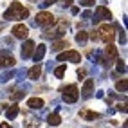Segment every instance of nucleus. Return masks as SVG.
Wrapping results in <instances>:
<instances>
[{
  "label": "nucleus",
  "mask_w": 128,
  "mask_h": 128,
  "mask_svg": "<svg viewBox=\"0 0 128 128\" xmlns=\"http://www.w3.org/2000/svg\"><path fill=\"white\" fill-rule=\"evenodd\" d=\"M25 16H29V9L24 7L20 2H13L9 6V9L4 13V18L6 20H22Z\"/></svg>",
  "instance_id": "nucleus-1"
},
{
  "label": "nucleus",
  "mask_w": 128,
  "mask_h": 128,
  "mask_svg": "<svg viewBox=\"0 0 128 128\" xmlns=\"http://www.w3.org/2000/svg\"><path fill=\"white\" fill-rule=\"evenodd\" d=\"M96 32H98V40H103L105 44H112L114 38H116V29H114V25H108V24L99 25V29H98Z\"/></svg>",
  "instance_id": "nucleus-2"
},
{
  "label": "nucleus",
  "mask_w": 128,
  "mask_h": 128,
  "mask_svg": "<svg viewBox=\"0 0 128 128\" xmlns=\"http://www.w3.org/2000/svg\"><path fill=\"white\" fill-rule=\"evenodd\" d=\"M80 98V90L76 85H69V87L63 88V101L65 103H76Z\"/></svg>",
  "instance_id": "nucleus-3"
},
{
  "label": "nucleus",
  "mask_w": 128,
  "mask_h": 128,
  "mask_svg": "<svg viewBox=\"0 0 128 128\" xmlns=\"http://www.w3.org/2000/svg\"><path fill=\"white\" fill-rule=\"evenodd\" d=\"M36 24L42 25V27H52V25L56 24V20H54V16L50 14V13L42 11V13L36 14Z\"/></svg>",
  "instance_id": "nucleus-4"
},
{
  "label": "nucleus",
  "mask_w": 128,
  "mask_h": 128,
  "mask_svg": "<svg viewBox=\"0 0 128 128\" xmlns=\"http://www.w3.org/2000/svg\"><path fill=\"white\" fill-rule=\"evenodd\" d=\"M72 62V63H80L81 62V54L78 50H65V52L58 54V62Z\"/></svg>",
  "instance_id": "nucleus-5"
},
{
  "label": "nucleus",
  "mask_w": 128,
  "mask_h": 128,
  "mask_svg": "<svg viewBox=\"0 0 128 128\" xmlns=\"http://www.w3.org/2000/svg\"><path fill=\"white\" fill-rule=\"evenodd\" d=\"M13 34H14L16 38H20V40L27 38V34H29V29H27V25H24V24H16L14 27H13Z\"/></svg>",
  "instance_id": "nucleus-6"
},
{
  "label": "nucleus",
  "mask_w": 128,
  "mask_h": 128,
  "mask_svg": "<svg viewBox=\"0 0 128 128\" xmlns=\"http://www.w3.org/2000/svg\"><path fill=\"white\" fill-rule=\"evenodd\" d=\"M105 56H106V63H108V67H110L114 60H117V49H116L112 44H108L106 49H105Z\"/></svg>",
  "instance_id": "nucleus-7"
},
{
  "label": "nucleus",
  "mask_w": 128,
  "mask_h": 128,
  "mask_svg": "<svg viewBox=\"0 0 128 128\" xmlns=\"http://www.w3.org/2000/svg\"><path fill=\"white\" fill-rule=\"evenodd\" d=\"M92 90H94V80H87V81L83 83V88H81L83 98H90Z\"/></svg>",
  "instance_id": "nucleus-8"
},
{
  "label": "nucleus",
  "mask_w": 128,
  "mask_h": 128,
  "mask_svg": "<svg viewBox=\"0 0 128 128\" xmlns=\"http://www.w3.org/2000/svg\"><path fill=\"white\" fill-rule=\"evenodd\" d=\"M27 106L32 108V110H40V108H44V99L42 98H31L27 101Z\"/></svg>",
  "instance_id": "nucleus-9"
},
{
  "label": "nucleus",
  "mask_w": 128,
  "mask_h": 128,
  "mask_svg": "<svg viewBox=\"0 0 128 128\" xmlns=\"http://www.w3.org/2000/svg\"><path fill=\"white\" fill-rule=\"evenodd\" d=\"M32 49H34V42L27 40V42L24 44V47H22V56H24V58H29V56L32 54Z\"/></svg>",
  "instance_id": "nucleus-10"
},
{
  "label": "nucleus",
  "mask_w": 128,
  "mask_h": 128,
  "mask_svg": "<svg viewBox=\"0 0 128 128\" xmlns=\"http://www.w3.org/2000/svg\"><path fill=\"white\" fill-rule=\"evenodd\" d=\"M40 74H42V65L40 63H36L34 67H31V69H29V80H38L40 78Z\"/></svg>",
  "instance_id": "nucleus-11"
},
{
  "label": "nucleus",
  "mask_w": 128,
  "mask_h": 128,
  "mask_svg": "<svg viewBox=\"0 0 128 128\" xmlns=\"http://www.w3.org/2000/svg\"><path fill=\"white\" fill-rule=\"evenodd\" d=\"M96 13H98L99 18H103V20H110V18H112V13H110V11L106 9V7H103V6H98Z\"/></svg>",
  "instance_id": "nucleus-12"
},
{
  "label": "nucleus",
  "mask_w": 128,
  "mask_h": 128,
  "mask_svg": "<svg viewBox=\"0 0 128 128\" xmlns=\"http://www.w3.org/2000/svg\"><path fill=\"white\" fill-rule=\"evenodd\" d=\"M14 65V58L7 56V54H0V67H13Z\"/></svg>",
  "instance_id": "nucleus-13"
},
{
  "label": "nucleus",
  "mask_w": 128,
  "mask_h": 128,
  "mask_svg": "<svg viewBox=\"0 0 128 128\" xmlns=\"http://www.w3.org/2000/svg\"><path fill=\"white\" fill-rule=\"evenodd\" d=\"M80 116H81L83 119H88V121H94V119H99V114H98V112H90V110H87V108H83L81 112H80Z\"/></svg>",
  "instance_id": "nucleus-14"
},
{
  "label": "nucleus",
  "mask_w": 128,
  "mask_h": 128,
  "mask_svg": "<svg viewBox=\"0 0 128 128\" xmlns=\"http://www.w3.org/2000/svg\"><path fill=\"white\" fill-rule=\"evenodd\" d=\"M18 112H20V106L18 105H11V106H7V117L9 119H14L16 116H18Z\"/></svg>",
  "instance_id": "nucleus-15"
},
{
  "label": "nucleus",
  "mask_w": 128,
  "mask_h": 128,
  "mask_svg": "<svg viewBox=\"0 0 128 128\" xmlns=\"http://www.w3.org/2000/svg\"><path fill=\"white\" fill-rule=\"evenodd\" d=\"M44 54H45V45L42 44V45H38V49H36V52L32 54V58H34V62H40V60L44 58Z\"/></svg>",
  "instance_id": "nucleus-16"
},
{
  "label": "nucleus",
  "mask_w": 128,
  "mask_h": 128,
  "mask_svg": "<svg viewBox=\"0 0 128 128\" xmlns=\"http://www.w3.org/2000/svg\"><path fill=\"white\" fill-rule=\"evenodd\" d=\"M47 121H49V124H52V126H58L60 123H62V117H60V114H49Z\"/></svg>",
  "instance_id": "nucleus-17"
},
{
  "label": "nucleus",
  "mask_w": 128,
  "mask_h": 128,
  "mask_svg": "<svg viewBox=\"0 0 128 128\" xmlns=\"http://www.w3.org/2000/svg\"><path fill=\"white\" fill-rule=\"evenodd\" d=\"M69 47V42L67 40H60V42H54L52 44V50H62V49H67Z\"/></svg>",
  "instance_id": "nucleus-18"
},
{
  "label": "nucleus",
  "mask_w": 128,
  "mask_h": 128,
  "mask_svg": "<svg viewBox=\"0 0 128 128\" xmlns=\"http://www.w3.org/2000/svg\"><path fill=\"white\" fill-rule=\"evenodd\" d=\"M63 29H65L63 25H60V27L54 29V31H47V32H45V36H47V38H50V36L56 38V36H60V34H63Z\"/></svg>",
  "instance_id": "nucleus-19"
},
{
  "label": "nucleus",
  "mask_w": 128,
  "mask_h": 128,
  "mask_svg": "<svg viewBox=\"0 0 128 128\" xmlns=\"http://www.w3.org/2000/svg\"><path fill=\"white\" fill-rule=\"evenodd\" d=\"M87 40H88V32L87 31H80L78 34H76V42H78V44H85Z\"/></svg>",
  "instance_id": "nucleus-20"
},
{
  "label": "nucleus",
  "mask_w": 128,
  "mask_h": 128,
  "mask_svg": "<svg viewBox=\"0 0 128 128\" xmlns=\"http://www.w3.org/2000/svg\"><path fill=\"white\" fill-rule=\"evenodd\" d=\"M116 88H117V92H126V88H128V80L117 81V83H116Z\"/></svg>",
  "instance_id": "nucleus-21"
},
{
  "label": "nucleus",
  "mask_w": 128,
  "mask_h": 128,
  "mask_svg": "<svg viewBox=\"0 0 128 128\" xmlns=\"http://www.w3.org/2000/svg\"><path fill=\"white\" fill-rule=\"evenodd\" d=\"M65 74V67L62 65V67H58V69L54 70V76H56V78H62V76Z\"/></svg>",
  "instance_id": "nucleus-22"
},
{
  "label": "nucleus",
  "mask_w": 128,
  "mask_h": 128,
  "mask_svg": "<svg viewBox=\"0 0 128 128\" xmlns=\"http://www.w3.org/2000/svg\"><path fill=\"white\" fill-rule=\"evenodd\" d=\"M24 96H25V92H22V90H14V94H11L13 99H22Z\"/></svg>",
  "instance_id": "nucleus-23"
},
{
  "label": "nucleus",
  "mask_w": 128,
  "mask_h": 128,
  "mask_svg": "<svg viewBox=\"0 0 128 128\" xmlns=\"http://www.w3.org/2000/svg\"><path fill=\"white\" fill-rule=\"evenodd\" d=\"M96 0H81V6H94Z\"/></svg>",
  "instance_id": "nucleus-24"
},
{
  "label": "nucleus",
  "mask_w": 128,
  "mask_h": 128,
  "mask_svg": "<svg viewBox=\"0 0 128 128\" xmlns=\"http://www.w3.org/2000/svg\"><path fill=\"white\" fill-rule=\"evenodd\" d=\"M117 69H119V72H124L126 67H124V63H123V62H117Z\"/></svg>",
  "instance_id": "nucleus-25"
},
{
  "label": "nucleus",
  "mask_w": 128,
  "mask_h": 128,
  "mask_svg": "<svg viewBox=\"0 0 128 128\" xmlns=\"http://www.w3.org/2000/svg\"><path fill=\"white\" fill-rule=\"evenodd\" d=\"M119 110H123V112H126V103H121V105H117Z\"/></svg>",
  "instance_id": "nucleus-26"
},
{
  "label": "nucleus",
  "mask_w": 128,
  "mask_h": 128,
  "mask_svg": "<svg viewBox=\"0 0 128 128\" xmlns=\"http://www.w3.org/2000/svg\"><path fill=\"white\" fill-rule=\"evenodd\" d=\"M0 128H11V124H9V123H2V124H0Z\"/></svg>",
  "instance_id": "nucleus-27"
},
{
  "label": "nucleus",
  "mask_w": 128,
  "mask_h": 128,
  "mask_svg": "<svg viewBox=\"0 0 128 128\" xmlns=\"http://www.w3.org/2000/svg\"><path fill=\"white\" fill-rule=\"evenodd\" d=\"M90 38H92V40H98V32H96V31H94V32H92V34H90Z\"/></svg>",
  "instance_id": "nucleus-28"
},
{
  "label": "nucleus",
  "mask_w": 128,
  "mask_h": 128,
  "mask_svg": "<svg viewBox=\"0 0 128 128\" xmlns=\"http://www.w3.org/2000/svg\"><path fill=\"white\" fill-rule=\"evenodd\" d=\"M56 0H45V6H50V4H54Z\"/></svg>",
  "instance_id": "nucleus-29"
},
{
  "label": "nucleus",
  "mask_w": 128,
  "mask_h": 128,
  "mask_svg": "<svg viewBox=\"0 0 128 128\" xmlns=\"http://www.w3.org/2000/svg\"><path fill=\"white\" fill-rule=\"evenodd\" d=\"M63 4H65V6H70V4H72V0H63Z\"/></svg>",
  "instance_id": "nucleus-30"
},
{
  "label": "nucleus",
  "mask_w": 128,
  "mask_h": 128,
  "mask_svg": "<svg viewBox=\"0 0 128 128\" xmlns=\"http://www.w3.org/2000/svg\"><path fill=\"white\" fill-rule=\"evenodd\" d=\"M0 29H2V24H0Z\"/></svg>",
  "instance_id": "nucleus-31"
}]
</instances>
